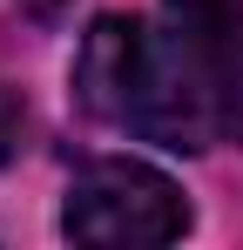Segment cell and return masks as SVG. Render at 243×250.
Listing matches in <instances>:
<instances>
[{"label": "cell", "mask_w": 243, "mask_h": 250, "mask_svg": "<svg viewBox=\"0 0 243 250\" xmlns=\"http://www.w3.org/2000/svg\"><path fill=\"white\" fill-rule=\"evenodd\" d=\"M61 230L75 244H176L189 230V203L162 169L135 156H101L68 183Z\"/></svg>", "instance_id": "2"}, {"label": "cell", "mask_w": 243, "mask_h": 250, "mask_svg": "<svg viewBox=\"0 0 243 250\" xmlns=\"http://www.w3.org/2000/svg\"><path fill=\"white\" fill-rule=\"evenodd\" d=\"M20 7H27V14H40V21H47V14H61V7H68V0H20Z\"/></svg>", "instance_id": "4"}, {"label": "cell", "mask_w": 243, "mask_h": 250, "mask_svg": "<svg viewBox=\"0 0 243 250\" xmlns=\"http://www.w3.org/2000/svg\"><path fill=\"white\" fill-rule=\"evenodd\" d=\"M20 128H27V108H20V95L0 82V163L20 149Z\"/></svg>", "instance_id": "3"}, {"label": "cell", "mask_w": 243, "mask_h": 250, "mask_svg": "<svg viewBox=\"0 0 243 250\" xmlns=\"http://www.w3.org/2000/svg\"><path fill=\"white\" fill-rule=\"evenodd\" d=\"M75 95L95 122L162 149L243 142V0H162L156 21L101 14L75 54Z\"/></svg>", "instance_id": "1"}]
</instances>
